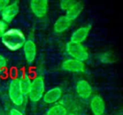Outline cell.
Masks as SVG:
<instances>
[{
	"mask_svg": "<svg viewBox=\"0 0 123 115\" xmlns=\"http://www.w3.org/2000/svg\"><path fill=\"white\" fill-rule=\"evenodd\" d=\"M1 39L4 45L13 51L22 48L26 42V38L23 32L16 28L6 30Z\"/></svg>",
	"mask_w": 123,
	"mask_h": 115,
	"instance_id": "6da1fadb",
	"label": "cell"
},
{
	"mask_svg": "<svg viewBox=\"0 0 123 115\" xmlns=\"http://www.w3.org/2000/svg\"><path fill=\"white\" fill-rule=\"evenodd\" d=\"M45 94V82L42 77H35L31 82V86L28 93L29 99L33 102L40 101Z\"/></svg>",
	"mask_w": 123,
	"mask_h": 115,
	"instance_id": "7a4b0ae2",
	"label": "cell"
},
{
	"mask_svg": "<svg viewBox=\"0 0 123 115\" xmlns=\"http://www.w3.org/2000/svg\"><path fill=\"white\" fill-rule=\"evenodd\" d=\"M66 51L70 56L74 59L85 61L89 58V53L85 47L80 43H75L69 42L66 45Z\"/></svg>",
	"mask_w": 123,
	"mask_h": 115,
	"instance_id": "3957f363",
	"label": "cell"
},
{
	"mask_svg": "<svg viewBox=\"0 0 123 115\" xmlns=\"http://www.w3.org/2000/svg\"><path fill=\"white\" fill-rule=\"evenodd\" d=\"M9 96L12 103L17 106H21L24 102V94L19 87L18 79L11 81L9 86Z\"/></svg>",
	"mask_w": 123,
	"mask_h": 115,
	"instance_id": "277c9868",
	"label": "cell"
},
{
	"mask_svg": "<svg viewBox=\"0 0 123 115\" xmlns=\"http://www.w3.org/2000/svg\"><path fill=\"white\" fill-rule=\"evenodd\" d=\"M19 12V6L17 1L9 3L6 8L1 12L2 21L6 23L12 22Z\"/></svg>",
	"mask_w": 123,
	"mask_h": 115,
	"instance_id": "5b68a950",
	"label": "cell"
},
{
	"mask_svg": "<svg viewBox=\"0 0 123 115\" xmlns=\"http://www.w3.org/2000/svg\"><path fill=\"white\" fill-rule=\"evenodd\" d=\"M30 6L37 17L42 18L47 14L48 2L46 0H32L30 2Z\"/></svg>",
	"mask_w": 123,
	"mask_h": 115,
	"instance_id": "8992f818",
	"label": "cell"
},
{
	"mask_svg": "<svg viewBox=\"0 0 123 115\" xmlns=\"http://www.w3.org/2000/svg\"><path fill=\"white\" fill-rule=\"evenodd\" d=\"M62 68L64 71L74 73L83 72L85 70V66L84 62L71 58L64 61L62 63Z\"/></svg>",
	"mask_w": 123,
	"mask_h": 115,
	"instance_id": "52a82bcc",
	"label": "cell"
},
{
	"mask_svg": "<svg viewBox=\"0 0 123 115\" xmlns=\"http://www.w3.org/2000/svg\"><path fill=\"white\" fill-rule=\"evenodd\" d=\"M23 50L25 53V58L29 64L33 63L37 55V48L36 45L32 40H26L23 45Z\"/></svg>",
	"mask_w": 123,
	"mask_h": 115,
	"instance_id": "ba28073f",
	"label": "cell"
},
{
	"mask_svg": "<svg viewBox=\"0 0 123 115\" xmlns=\"http://www.w3.org/2000/svg\"><path fill=\"white\" fill-rule=\"evenodd\" d=\"M90 30H91L90 26H84L79 27V29L75 30L71 35V42L81 44L88 37Z\"/></svg>",
	"mask_w": 123,
	"mask_h": 115,
	"instance_id": "9c48e42d",
	"label": "cell"
},
{
	"mask_svg": "<svg viewBox=\"0 0 123 115\" xmlns=\"http://www.w3.org/2000/svg\"><path fill=\"white\" fill-rule=\"evenodd\" d=\"M76 90L77 94L81 98L84 99L89 98L92 92L90 84L85 80H81L77 83Z\"/></svg>",
	"mask_w": 123,
	"mask_h": 115,
	"instance_id": "30bf717a",
	"label": "cell"
},
{
	"mask_svg": "<svg viewBox=\"0 0 123 115\" xmlns=\"http://www.w3.org/2000/svg\"><path fill=\"white\" fill-rule=\"evenodd\" d=\"M91 109L94 115H102L105 111V104L99 96H95L91 101Z\"/></svg>",
	"mask_w": 123,
	"mask_h": 115,
	"instance_id": "8fae6325",
	"label": "cell"
},
{
	"mask_svg": "<svg viewBox=\"0 0 123 115\" xmlns=\"http://www.w3.org/2000/svg\"><path fill=\"white\" fill-rule=\"evenodd\" d=\"M62 96V90L59 87H55L48 90L43 95V101L47 104H53L57 102Z\"/></svg>",
	"mask_w": 123,
	"mask_h": 115,
	"instance_id": "7c38bea8",
	"label": "cell"
},
{
	"mask_svg": "<svg viewBox=\"0 0 123 115\" xmlns=\"http://www.w3.org/2000/svg\"><path fill=\"white\" fill-rule=\"evenodd\" d=\"M72 21L66 15L60 17L54 24V30L58 33H61L67 30L71 25Z\"/></svg>",
	"mask_w": 123,
	"mask_h": 115,
	"instance_id": "4fadbf2b",
	"label": "cell"
},
{
	"mask_svg": "<svg viewBox=\"0 0 123 115\" xmlns=\"http://www.w3.org/2000/svg\"><path fill=\"white\" fill-rule=\"evenodd\" d=\"M84 9L83 4L79 1H76L67 11L66 16L71 21L76 19L81 13Z\"/></svg>",
	"mask_w": 123,
	"mask_h": 115,
	"instance_id": "5bb4252c",
	"label": "cell"
},
{
	"mask_svg": "<svg viewBox=\"0 0 123 115\" xmlns=\"http://www.w3.org/2000/svg\"><path fill=\"white\" fill-rule=\"evenodd\" d=\"M18 81H19V87L24 96L28 95L31 86V82H32L30 76L27 74H24L22 76H20L19 79H18Z\"/></svg>",
	"mask_w": 123,
	"mask_h": 115,
	"instance_id": "9a60e30c",
	"label": "cell"
},
{
	"mask_svg": "<svg viewBox=\"0 0 123 115\" xmlns=\"http://www.w3.org/2000/svg\"><path fill=\"white\" fill-rule=\"evenodd\" d=\"M66 108L61 104H57L50 108L46 115H66Z\"/></svg>",
	"mask_w": 123,
	"mask_h": 115,
	"instance_id": "2e32d148",
	"label": "cell"
},
{
	"mask_svg": "<svg viewBox=\"0 0 123 115\" xmlns=\"http://www.w3.org/2000/svg\"><path fill=\"white\" fill-rule=\"evenodd\" d=\"M76 2V1H72V0H64V1H61L60 3V6L61 8L64 10V11H67L74 3Z\"/></svg>",
	"mask_w": 123,
	"mask_h": 115,
	"instance_id": "e0dca14e",
	"label": "cell"
},
{
	"mask_svg": "<svg viewBox=\"0 0 123 115\" xmlns=\"http://www.w3.org/2000/svg\"><path fill=\"white\" fill-rule=\"evenodd\" d=\"M6 67V60L3 55H0V74L5 71Z\"/></svg>",
	"mask_w": 123,
	"mask_h": 115,
	"instance_id": "ac0fdd59",
	"label": "cell"
},
{
	"mask_svg": "<svg viewBox=\"0 0 123 115\" xmlns=\"http://www.w3.org/2000/svg\"><path fill=\"white\" fill-rule=\"evenodd\" d=\"M6 23L2 20H0V38H1L4 32L6 31Z\"/></svg>",
	"mask_w": 123,
	"mask_h": 115,
	"instance_id": "d6986e66",
	"label": "cell"
},
{
	"mask_svg": "<svg viewBox=\"0 0 123 115\" xmlns=\"http://www.w3.org/2000/svg\"><path fill=\"white\" fill-rule=\"evenodd\" d=\"M109 55L108 54H103L102 55V58H101V61L103 62V63H110L112 62V59L110 58L111 56H108Z\"/></svg>",
	"mask_w": 123,
	"mask_h": 115,
	"instance_id": "ffe728a7",
	"label": "cell"
},
{
	"mask_svg": "<svg viewBox=\"0 0 123 115\" xmlns=\"http://www.w3.org/2000/svg\"><path fill=\"white\" fill-rule=\"evenodd\" d=\"M9 3V1L7 0H0V12H1Z\"/></svg>",
	"mask_w": 123,
	"mask_h": 115,
	"instance_id": "44dd1931",
	"label": "cell"
},
{
	"mask_svg": "<svg viewBox=\"0 0 123 115\" xmlns=\"http://www.w3.org/2000/svg\"><path fill=\"white\" fill-rule=\"evenodd\" d=\"M10 115H23L21 112H19L17 109H12L10 111Z\"/></svg>",
	"mask_w": 123,
	"mask_h": 115,
	"instance_id": "7402d4cb",
	"label": "cell"
},
{
	"mask_svg": "<svg viewBox=\"0 0 123 115\" xmlns=\"http://www.w3.org/2000/svg\"></svg>",
	"mask_w": 123,
	"mask_h": 115,
	"instance_id": "603a6c76",
	"label": "cell"
}]
</instances>
